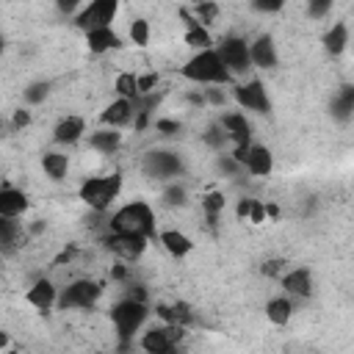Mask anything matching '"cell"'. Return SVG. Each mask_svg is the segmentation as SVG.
Instances as JSON below:
<instances>
[{"label": "cell", "mask_w": 354, "mask_h": 354, "mask_svg": "<svg viewBox=\"0 0 354 354\" xmlns=\"http://www.w3.org/2000/svg\"><path fill=\"white\" fill-rule=\"evenodd\" d=\"M141 169L152 180H171L177 174H183V158L177 152H169V149H152L144 155Z\"/></svg>", "instance_id": "cell-11"}, {"label": "cell", "mask_w": 354, "mask_h": 354, "mask_svg": "<svg viewBox=\"0 0 354 354\" xmlns=\"http://www.w3.org/2000/svg\"><path fill=\"white\" fill-rule=\"evenodd\" d=\"M266 318H268V324H274V326H285V324L293 318V301H290V296L285 293V296L268 299V301H266Z\"/></svg>", "instance_id": "cell-27"}, {"label": "cell", "mask_w": 354, "mask_h": 354, "mask_svg": "<svg viewBox=\"0 0 354 354\" xmlns=\"http://www.w3.org/2000/svg\"><path fill=\"white\" fill-rule=\"evenodd\" d=\"M285 271H288V260H285V257H268V260H263V266H260V274H263V277H279V279H282Z\"/></svg>", "instance_id": "cell-36"}, {"label": "cell", "mask_w": 354, "mask_h": 354, "mask_svg": "<svg viewBox=\"0 0 354 354\" xmlns=\"http://www.w3.org/2000/svg\"><path fill=\"white\" fill-rule=\"evenodd\" d=\"M266 218H268V213H266V202L254 199V202H252V213H249V221L260 227V224H266Z\"/></svg>", "instance_id": "cell-41"}, {"label": "cell", "mask_w": 354, "mask_h": 354, "mask_svg": "<svg viewBox=\"0 0 354 354\" xmlns=\"http://www.w3.org/2000/svg\"><path fill=\"white\" fill-rule=\"evenodd\" d=\"M102 246H105L116 260L133 263V260L144 257V252H147V246H149V238H147V235H133V232H113V230H108V235L102 238Z\"/></svg>", "instance_id": "cell-8"}, {"label": "cell", "mask_w": 354, "mask_h": 354, "mask_svg": "<svg viewBox=\"0 0 354 354\" xmlns=\"http://www.w3.org/2000/svg\"><path fill=\"white\" fill-rule=\"evenodd\" d=\"M180 75L185 80H191V83H207V86H224V83L232 80V75L224 66V61L216 53V47L196 50L191 58H185L183 66H180Z\"/></svg>", "instance_id": "cell-1"}, {"label": "cell", "mask_w": 354, "mask_h": 354, "mask_svg": "<svg viewBox=\"0 0 354 354\" xmlns=\"http://www.w3.org/2000/svg\"><path fill=\"white\" fill-rule=\"evenodd\" d=\"M348 25L346 22H335L326 33H324V50H326V55H340V53H346V47H348Z\"/></svg>", "instance_id": "cell-28"}, {"label": "cell", "mask_w": 354, "mask_h": 354, "mask_svg": "<svg viewBox=\"0 0 354 354\" xmlns=\"http://www.w3.org/2000/svg\"><path fill=\"white\" fill-rule=\"evenodd\" d=\"M28 194L22 188H14V185H3L0 188V216H11V218H19L25 210H28Z\"/></svg>", "instance_id": "cell-21"}, {"label": "cell", "mask_w": 354, "mask_h": 354, "mask_svg": "<svg viewBox=\"0 0 354 354\" xmlns=\"http://www.w3.org/2000/svg\"><path fill=\"white\" fill-rule=\"evenodd\" d=\"M119 191H122V171H105L86 177L77 188V196L88 210L105 213L119 199Z\"/></svg>", "instance_id": "cell-3"}, {"label": "cell", "mask_w": 354, "mask_h": 354, "mask_svg": "<svg viewBox=\"0 0 354 354\" xmlns=\"http://www.w3.org/2000/svg\"><path fill=\"white\" fill-rule=\"evenodd\" d=\"M351 53H354V44H351Z\"/></svg>", "instance_id": "cell-45"}, {"label": "cell", "mask_w": 354, "mask_h": 354, "mask_svg": "<svg viewBox=\"0 0 354 354\" xmlns=\"http://www.w3.org/2000/svg\"><path fill=\"white\" fill-rule=\"evenodd\" d=\"M102 296V285L91 277H75L69 279L61 293H58V310L72 313V310H91Z\"/></svg>", "instance_id": "cell-5"}, {"label": "cell", "mask_w": 354, "mask_h": 354, "mask_svg": "<svg viewBox=\"0 0 354 354\" xmlns=\"http://www.w3.org/2000/svg\"><path fill=\"white\" fill-rule=\"evenodd\" d=\"M216 53L221 55L224 66L230 69V75H246L252 69V53H249V41L246 36L238 33H224L216 44Z\"/></svg>", "instance_id": "cell-6"}, {"label": "cell", "mask_w": 354, "mask_h": 354, "mask_svg": "<svg viewBox=\"0 0 354 354\" xmlns=\"http://www.w3.org/2000/svg\"><path fill=\"white\" fill-rule=\"evenodd\" d=\"M30 122H33V116H30V111L19 105V108L14 111V116H11V130H14V133H22V130H25V127H28Z\"/></svg>", "instance_id": "cell-39"}, {"label": "cell", "mask_w": 354, "mask_h": 354, "mask_svg": "<svg viewBox=\"0 0 354 354\" xmlns=\"http://www.w3.org/2000/svg\"><path fill=\"white\" fill-rule=\"evenodd\" d=\"M202 94H205V102H210V105H221V102H224V91H221L218 86H213V88H205Z\"/></svg>", "instance_id": "cell-44"}, {"label": "cell", "mask_w": 354, "mask_h": 354, "mask_svg": "<svg viewBox=\"0 0 354 354\" xmlns=\"http://www.w3.org/2000/svg\"><path fill=\"white\" fill-rule=\"evenodd\" d=\"M185 329L188 326H180V324H158V326H149L141 340H138V348L147 351V354H166L171 348L180 346V340L185 337Z\"/></svg>", "instance_id": "cell-7"}, {"label": "cell", "mask_w": 354, "mask_h": 354, "mask_svg": "<svg viewBox=\"0 0 354 354\" xmlns=\"http://www.w3.org/2000/svg\"><path fill=\"white\" fill-rule=\"evenodd\" d=\"M243 169H246L252 177H268L271 169H274V155H271V149L263 147V144H252Z\"/></svg>", "instance_id": "cell-24"}, {"label": "cell", "mask_w": 354, "mask_h": 354, "mask_svg": "<svg viewBox=\"0 0 354 354\" xmlns=\"http://www.w3.org/2000/svg\"><path fill=\"white\" fill-rule=\"evenodd\" d=\"M232 97L241 108L252 111V113H268L271 111V97H268V88L263 80L252 77V80H243L238 86H232Z\"/></svg>", "instance_id": "cell-10"}, {"label": "cell", "mask_w": 354, "mask_h": 354, "mask_svg": "<svg viewBox=\"0 0 354 354\" xmlns=\"http://www.w3.org/2000/svg\"><path fill=\"white\" fill-rule=\"evenodd\" d=\"M158 83H160V75H158V72H144V75H138V97L155 94Z\"/></svg>", "instance_id": "cell-37"}, {"label": "cell", "mask_w": 354, "mask_h": 354, "mask_svg": "<svg viewBox=\"0 0 354 354\" xmlns=\"http://www.w3.org/2000/svg\"><path fill=\"white\" fill-rule=\"evenodd\" d=\"M83 133H86V119L80 113H66V116H61L55 122L53 141L55 144H64V147H72V144H77L83 138Z\"/></svg>", "instance_id": "cell-14"}, {"label": "cell", "mask_w": 354, "mask_h": 354, "mask_svg": "<svg viewBox=\"0 0 354 354\" xmlns=\"http://www.w3.org/2000/svg\"><path fill=\"white\" fill-rule=\"evenodd\" d=\"M155 313H158L160 321H166V324H180V326H191L194 318H196L194 307H191L188 301H180V299L155 304Z\"/></svg>", "instance_id": "cell-19"}, {"label": "cell", "mask_w": 354, "mask_h": 354, "mask_svg": "<svg viewBox=\"0 0 354 354\" xmlns=\"http://www.w3.org/2000/svg\"><path fill=\"white\" fill-rule=\"evenodd\" d=\"M116 14H119V0H88V6L77 11L75 25L83 33L94 30V28H108V25H113Z\"/></svg>", "instance_id": "cell-9"}, {"label": "cell", "mask_w": 354, "mask_h": 354, "mask_svg": "<svg viewBox=\"0 0 354 354\" xmlns=\"http://www.w3.org/2000/svg\"><path fill=\"white\" fill-rule=\"evenodd\" d=\"M83 41H86V50L94 53V55H102V53H111V50H119L122 47V39H119V33L111 25L108 28L86 30L83 33Z\"/></svg>", "instance_id": "cell-16"}, {"label": "cell", "mask_w": 354, "mask_h": 354, "mask_svg": "<svg viewBox=\"0 0 354 354\" xmlns=\"http://www.w3.org/2000/svg\"><path fill=\"white\" fill-rule=\"evenodd\" d=\"M25 241V227L22 221L11 218V216H3L0 218V243H3V254H14Z\"/></svg>", "instance_id": "cell-23"}, {"label": "cell", "mask_w": 354, "mask_h": 354, "mask_svg": "<svg viewBox=\"0 0 354 354\" xmlns=\"http://www.w3.org/2000/svg\"><path fill=\"white\" fill-rule=\"evenodd\" d=\"M53 6H55V11H58V14L69 17V14H75V11L83 6V0H53Z\"/></svg>", "instance_id": "cell-43"}, {"label": "cell", "mask_w": 354, "mask_h": 354, "mask_svg": "<svg viewBox=\"0 0 354 354\" xmlns=\"http://www.w3.org/2000/svg\"><path fill=\"white\" fill-rule=\"evenodd\" d=\"M288 6V0H252V8L257 14H277Z\"/></svg>", "instance_id": "cell-38"}, {"label": "cell", "mask_w": 354, "mask_h": 354, "mask_svg": "<svg viewBox=\"0 0 354 354\" xmlns=\"http://www.w3.org/2000/svg\"><path fill=\"white\" fill-rule=\"evenodd\" d=\"M69 166H72V160H69L66 152H58V149L41 152V169H44V174H47L50 180L61 183V180L69 174Z\"/></svg>", "instance_id": "cell-26"}, {"label": "cell", "mask_w": 354, "mask_h": 354, "mask_svg": "<svg viewBox=\"0 0 354 354\" xmlns=\"http://www.w3.org/2000/svg\"><path fill=\"white\" fill-rule=\"evenodd\" d=\"M127 36H130V44H133V47L144 50V47L149 44V39H152V28H149V19H144V17H136V19H130Z\"/></svg>", "instance_id": "cell-31"}, {"label": "cell", "mask_w": 354, "mask_h": 354, "mask_svg": "<svg viewBox=\"0 0 354 354\" xmlns=\"http://www.w3.org/2000/svg\"><path fill=\"white\" fill-rule=\"evenodd\" d=\"M108 230L155 238L158 235V218H155V210L144 199H136V202H127V205L116 207L108 216Z\"/></svg>", "instance_id": "cell-2"}, {"label": "cell", "mask_w": 354, "mask_h": 354, "mask_svg": "<svg viewBox=\"0 0 354 354\" xmlns=\"http://www.w3.org/2000/svg\"><path fill=\"white\" fill-rule=\"evenodd\" d=\"M332 8H335V0H307L304 14H307V19L318 22V19L329 17V14H332Z\"/></svg>", "instance_id": "cell-34"}, {"label": "cell", "mask_w": 354, "mask_h": 354, "mask_svg": "<svg viewBox=\"0 0 354 354\" xmlns=\"http://www.w3.org/2000/svg\"><path fill=\"white\" fill-rule=\"evenodd\" d=\"M158 241H160L163 252L171 254L174 260H180V257H185V254L194 252V241L183 230H160L158 232Z\"/></svg>", "instance_id": "cell-22"}, {"label": "cell", "mask_w": 354, "mask_h": 354, "mask_svg": "<svg viewBox=\"0 0 354 354\" xmlns=\"http://www.w3.org/2000/svg\"><path fill=\"white\" fill-rule=\"evenodd\" d=\"M155 133L174 136V133H180V122L177 119H155Z\"/></svg>", "instance_id": "cell-40"}, {"label": "cell", "mask_w": 354, "mask_h": 354, "mask_svg": "<svg viewBox=\"0 0 354 354\" xmlns=\"http://www.w3.org/2000/svg\"><path fill=\"white\" fill-rule=\"evenodd\" d=\"M47 94H50V83H44V80L30 83L28 88H22V97H25V102H30V105L44 102V97H47Z\"/></svg>", "instance_id": "cell-35"}, {"label": "cell", "mask_w": 354, "mask_h": 354, "mask_svg": "<svg viewBox=\"0 0 354 354\" xmlns=\"http://www.w3.org/2000/svg\"><path fill=\"white\" fill-rule=\"evenodd\" d=\"M136 119V100L130 97H116L105 105V111L100 113V122L108 127H124Z\"/></svg>", "instance_id": "cell-13"}, {"label": "cell", "mask_w": 354, "mask_h": 354, "mask_svg": "<svg viewBox=\"0 0 354 354\" xmlns=\"http://www.w3.org/2000/svg\"><path fill=\"white\" fill-rule=\"evenodd\" d=\"M282 290L290 296V299H307L313 293V274L307 266H299V268H288L282 274Z\"/></svg>", "instance_id": "cell-15"}, {"label": "cell", "mask_w": 354, "mask_h": 354, "mask_svg": "<svg viewBox=\"0 0 354 354\" xmlns=\"http://www.w3.org/2000/svg\"><path fill=\"white\" fill-rule=\"evenodd\" d=\"M249 53H252V66H260V69H274L279 64V53H277V41L263 33L257 36L252 44H249Z\"/></svg>", "instance_id": "cell-18"}, {"label": "cell", "mask_w": 354, "mask_h": 354, "mask_svg": "<svg viewBox=\"0 0 354 354\" xmlns=\"http://www.w3.org/2000/svg\"><path fill=\"white\" fill-rule=\"evenodd\" d=\"M113 91H116L119 97L136 100V97H138V75H136V69H122V72H116V77H113Z\"/></svg>", "instance_id": "cell-30"}, {"label": "cell", "mask_w": 354, "mask_h": 354, "mask_svg": "<svg viewBox=\"0 0 354 354\" xmlns=\"http://www.w3.org/2000/svg\"><path fill=\"white\" fill-rule=\"evenodd\" d=\"M147 315H149L147 301L144 299H136V296H127V293L111 307V326L119 335L122 346H127V340L144 326Z\"/></svg>", "instance_id": "cell-4"}, {"label": "cell", "mask_w": 354, "mask_h": 354, "mask_svg": "<svg viewBox=\"0 0 354 354\" xmlns=\"http://www.w3.org/2000/svg\"><path fill=\"white\" fill-rule=\"evenodd\" d=\"M160 202H163L166 207H185V202H188V191H185V185L169 183V185L160 191Z\"/></svg>", "instance_id": "cell-33"}, {"label": "cell", "mask_w": 354, "mask_h": 354, "mask_svg": "<svg viewBox=\"0 0 354 354\" xmlns=\"http://www.w3.org/2000/svg\"><path fill=\"white\" fill-rule=\"evenodd\" d=\"M25 301L41 313H47L53 304H58V285L50 277H39L28 290H25Z\"/></svg>", "instance_id": "cell-12"}, {"label": "cell", "mask_w": 354, "mask_h": 354, "mask_svg": "<svg viewBox=\"0 0 354 354\" xmlns=\"http://www.w3.org/2000/svg\"><path fill=\"white\" fill-rule=\"evenodd\" d=\"M329 113H332V119H337V122H348V119L354 116V86H351V83L340 86V88L332 94Z\"/></svg>", "instance_id": "cell-25"}, {"label": "cell", "mask_w": 354, "mask_h": 354, "mask_svg": "<svg viewBox=\"0 0 354 354\" xmlns=\"http://www.w3.org/2000/svg\"><path fill=\"white\" fill-rule=\"evenodd\" d=\"M224 205H227V196H224L221 191H207V194L199 199L202 216H205V221H207L210 227H216V224H218V216H221Z\"/></svg>", "instance_id": "cell-29"}, {"label": "cell", "mask_w": 354, "mask_h": 354, "mask_svg": "<svg viewBox=\"0 0 354 354\" xmlns=\"http://www.w3.org/2000/svg\"><path fill=\"white\" fill-rule=\"evenodd\" d=\"M194 17L199 19V25H216L218 22V17H221V6L216 3V0H196V6H194Z\"/></svg>", "instance_id": "cell-32"}, {"label": "cell", "mask_w": 354, "mask_h": 354, "mask_svg": "<svg viewBox=\"0 0 354 354\" xmlns=\"http://www.w3.org/2000/svg\"><path fill=\"white\" fill-rule=\"evenodd\" d=\"M122 133H119V127H102V130H94V133H88V138H86V147H91V149H97V152H102V155H116L119 152V147H122Z\"/></svg>", "instance_id": "cell-20"}, {"label": "cell", "mask_w": 354, "mask_h": 354, "mask_svg": "<svg viewBox=\"0 0 354 354\" xmlns=\"http://www.w3.org/2000/svg\"><path fill=\"white\" fill-rule=\"evenodd\" d=\"M252 196H241L238 205H235V218L238 221H249V213H252Z\"/></svg>", "instance_id": "cell-42"}, {"label": "cell", "mask_w": 354, "mask_h": 354, "mask_svg": "<svg viewBox=\"0 0 354 354\" xmlns=\"http://www.w3.org/2000/svg\"><path fill=\"white\" fill-rule=\"evenodd\" d=\"M218 124L227 130L232 144H252V124L243 116V111H227L218 116Z\"/></svg>", "instance_id": "cell-17"}]
</instances>
